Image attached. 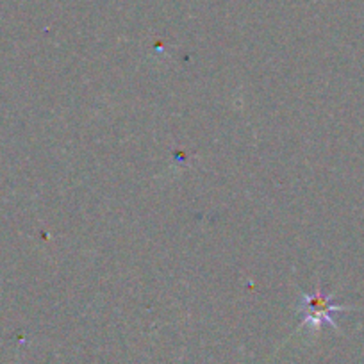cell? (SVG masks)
Masks as SVG:
<instances>
[{
  "instance_id": "1",
  "label": "cell",
  "mask_w": 364,
  "mask_h": 364,
  "mask_svg": "<svg viewBox=\"0 0 364 364\" xmlns=\"http://www.w3.org/2000/svg\"><path fill=\"white\" fill-rule=\"evenodd\" d=\"M299 309L302 311L304 314L302 327L320 328L321 325L327 323L331 325V327L338 328V323H336L334 320V314L348 309V306L334 304L331 296H327L320 288H318L313 295H306V293H302L299 302Z\"/></svg>"
}]
</instances>
